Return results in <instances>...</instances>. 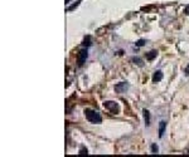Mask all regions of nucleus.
<instances>
[{"mask_svg":"<svg viewBox=\"0 0 189 157\" xmlns=\"http://www.w3.org/2000/svg\"><path fill=\"white\" fill-rule=\"evenodd\" d=\"M184 12H185V14H187V15H189V5H188V7H187L185 9H184Z\"/></svg>","mask_w":189,"mask_h":157,"instance_id":"2eb2a0df","label":"nucleus"},{"mask_svg":"<svg viewBox=\"0 0 189 157\" xmlns=\"http://www.w3.org/2000/svg\"><path fill=\"white\" fill-rule=\"evenodd\" d=\"M66 3H70V0H66Z\"/></svg>","mask_w":189,"mask_h":157,"instance_id":"f3484780","label":"nucleus"},{"mask_svg":"<svg viewBox=\"0 0 189 157\" xmlns=\"http://www.w3.org/2000/svg\"><path fill=\"white\" fill-rule=\"evenodd\" d=\"M103 107L106 108V109H108V111L111 112L112 114H116V113H119V111H120L119 104H117L116 102H112V101H106V102L103 103Z\"/></svg>","mask_w":189,"mask_h":157,"instance_id":"f03ea898","label":"nucleus"},{"mask_svg":"<svg viewBox=\"0 0 189 157\" xmlns=\"http://www.w3.org/2000/svg\"><path fill=\"white\" fill-rule=\"evenodd\" d=\"M165 127H166V122L165 121H160V123H159V137L160 138L163 137V134H164Z\"/></svg>","mask_w":189,"mask_h":157,"instance_id":"423d86ee","label":"nucleus"},{"mask_svg":"<svg viewBox=\"0 0 189 157\" xmlns=\"http://www.w3.org/2000/svg\"><path fill=\"white\" fill-rule=\"evenodd\" d=\"M80 3H81V0H77V1H76L75 4H73V5H71V7H70V8H68V9H67V12H72V10H73V9H75V8H77V7H78V5H80Z\"/></svg>","mask_w":189,"mask_h":157,"instance_id":"9b49d317","label":"nucleus"},{"mask_svg":"<svg viewBox=\"0 0 189 157\" xmlns=\"http://www.w3.org/2000/svg\"><path fill=\"white\" fill-rule=\"evenodd\" d=\"M87 57H88V52H87V49H82V50L80 52V53H78V58H77L78 65L82 67V65H83V63L86 62Z\"/></svg>","mask_w":189,"mask_h":157,"instance_id":"7ed1b4c3","label":"nucleus"},{"mask_svg":"<svg viewBox=\"0 0 189 157\" xmlns=\"http://www.w3.org/2000/svg\"><path fill=\"white\" fill-rule=\"evenodd\" d=\"M151 152H153V153H158V152H159V147H158L155 143L151 145Z\"/></svg>","mask_w":189,"mask_h":157,"instance_id":"f8f14e48","label":"nucleus"},{"mask_svg":"<svg viewBox=\"0 0 189 157\" xmlns=\"http://www.w3.org/2000/svg\"><path fill=\"white\" fill-rule=\"evenodd\" d=\"M127 88H129L127 83L121 82V83H119V84H116V87H115V91H116L117 93H124V92H126Z\"/></svg>","mask_w":189,"mask_h":157,"instance_id":"20e7f679","label":"nucleus"},{"mask_svg":"<svg viewBox=\"0 0 189 157\" xmlns=\"http://www.w3.org/2000/svg\"><path fill=\"white\" fill-rule=\"evenodd\" d=\"M143 45H145V40L144 39H140V40L136 41V47H143Z\"/></svg>","mask_w":189,"mask_h":157,"instance_id":"4468645a","label":"nucleus"},{"mask_svg":"<svg viewBox=\"0 0 189 157\" xmlns=\"http://www.w3.org/2000/svg\"><path fill=\"white\" fill-rule=\"evenodd\" d=\"M188 153H189V151H188Z\"/></svg>","mask_w":189,"mask_h":157,"instance_id":"a211bd4d","label":"nucleus"},{"mask_svg":"<svg viewBox=\"0 0 189 157\" xmlns=\"http://www.w3.org/2000/svg\"><path fill=\"white\" fill-rule=\"evenodd\" d=\"M131 62H133L134 64L139 65V67H143V65H144V62L141 60L140 58H136V57H134V58H131Z\"/></svg>","mask_w":189,"mask_h":157,"instance_id":"6e6552de","label":"nucleus"},{"mask_svg":"<svg viewBox=\"0 0 189 157\" xmlns=\"http://www.w3.org/2000/svg\"><path fill=\"white\" fill-rule=\"evenodd\" d=\"M78 155H88V150L85 148V147H82V148L80 150V152H78Z\"/></svg>","mask_w":189,"mask_h":157,"instance_id":"ddd939ff","label":"nucleus"},{"mask_svg":"<svg viewBox=\"0 0 189 157\" xmlns=\"http://www.w3.org/2000/svg\"><path fill=\"white\" fill-rule=\"evenodd\" d=\"M143 113H144L145 124H146V126H150V112L148 111V109H144V111H143Z\"/></svg>","mask_w":189,"mask_h":157,"instance_id":"0eeeda50","label":"nucleus"},{"mask_svg":"<svg viewBox=\"0 0 189 157\" xmlns=\"http://www.w3.org/2000/svg\"><path fill=\"white\" fill-rule=\"evenodd\" d=\"M92 44V40H91V36L90 35H87L85 39H83V43H82V45L83 47H90Z\"/></svg>","mask_w":189,"mask_h":157,"instance_id":"1a4fd4ad","label":"nucleus"},{"mask_svg":"<svg viewBox=\"0 0 189 157\" xmlns=\"http://www.w3.org/2000/svg\"><path fill=\"white\" fill-rule=\"evenodd\" d=\"M185 74H187V76H189V65L185 68Z\"/></svg>","mask_w":189,"mask_h":157,"instance_id":"dca6fc26","label":"nucleus"},{"mask_svg":"<svg viewBox=\"0 0 189 157\" xmlns=\"http://www.w3.org/2000/svg\"><path fill=\"white\" fill-rule=\"evenodd\" d=\"M156 55H158V52L156 50H151V52H149V53L146 54V58H148L149 60H153Z\"/></svg>","mask_w":189,"mask_h":157,"instance_id":"9d476101","label":"nucleus"},{"mask_svg":"<svg viewBox=\"0 0 189 157\" xmlns=\"http://www.w3.org/2000/svg\"><path fill=\"white\" fill-rule=\"evenodd\" d=\"M85 116L91 123H101V121H102L101 114H100L98 112H96V111L88 109V108L85 109Z\"/></svg>","mask_w":189,"mask_h":157,"instance_id":"f257e3e1","label":"nucleus"},{"mask_svg":"<svg viewBox=\"0 0 189 157\" xmlns=\"http://www.w3.org/2000/svg\"><path fill=\"white\" fill-rule=\"evenodd\" d=\"M163 79V72L161 71H156L153 76V82L156 83V82H160Z\"/></svg>","mask_w":189,"mask_h":157,"instance_id":"39448f33","label":"nucleus"}]
</instances>
